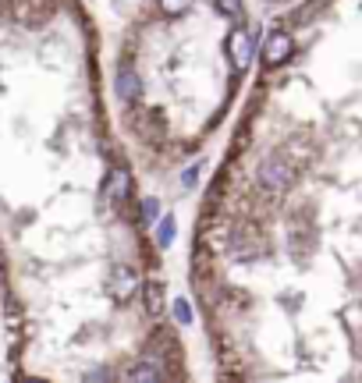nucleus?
I'll use <instances>...</instances> for the list:
<instances>
[{
    "mask_svg": "<svg viewBox=\"0 0 362 383\" xmlns=\"http://www.w3.org/2000/svg\"><path fill=\"white\" fill-rule=\"evenodd\" d=\"M192 270L227 376L362 379V0L270 25Z\"/></svg>",
    "mask_w": 362,
    "mask_h": 383,
    "instance_id": "nucleus-1",
    "label": "nucleus"
},
{
    "mask_svg": "<svg viewBox=\"0 0 362 383\" xmlns=\"http://www.w3.org/2000/svg\"><path fill=\"white\" fill-rule=\"evenodd\" d=\"M270 4H295V0H270Z\"/></svg>",
    "mask_w": 362,
    "mask_h": 383,
    "instance_id": "nucleus-2",
    "label": "nucleus"
}]
</instances>
